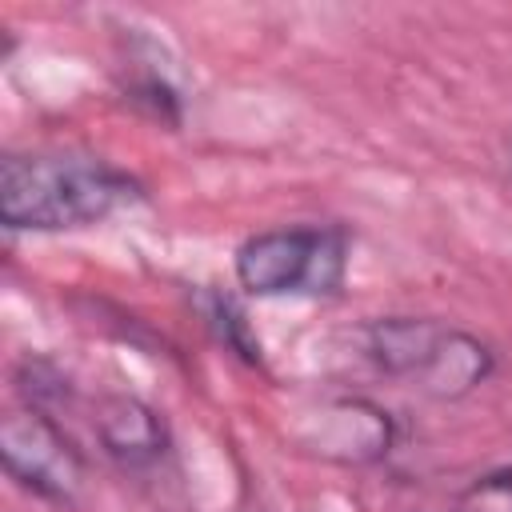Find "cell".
I'll return each instance as SVG.
<instances>
[{"label": "cell", "mask_w": 512, "mask_h": 512, "mask_svg": "<svg viewBox=\"0 0 512 512\" xmlns=\"http://www.w3.org/2000/svg\"><path fill=\"white\" fill-rule=\"evenodd\" d=\"M16 380H20V392L28 396V408H40V412H48L68 396V376H60L48 360H24Z\"/></svg>", "instance_id": "obj_8"}, {"label": "cell", "mask_w": 512, "mask_h": 512, "mask_svg": "<svg viewBox=\"0 0 512 512\" xmlns=\"http://www.w3.org/2000/svg\"><path fill=\"white\" fill-rule=\"evenodd\" d=\"M364 356L392 380H408L424 396L460 400L492 372V348L472 332L428 316H384L364 328Z\"/></svg>", "instance_id": "obj_2"}, {"label": "cell", "mask_w": 512, "mask_h": 512, "mask_svg": "<svg viewBox=\"0 0 512 512\" xmlns=\"http://www.w3.org/2000/svg\"><path fill=\"white\" fill-rule=\"evenodd\" d=\"M392 436V416L364 396H328L288 420V440L328 464H376L388 456Z\"/></svg>", "instance_id": "obj_5"}, {"label": "cell", "mask_w": 512, "mask_h": 512, "mask_svg": "<svg viewBox=\"0 0 512 512\" xmlns=\"http://www.w3.org/2000/svg\"><path fill=\"white\" fill-rule=\"evenodd\" d=\"M452 512H512V464L492 468L460 488Z\"/></svg>", "instance_id": "obj_7"}, {"label": "cell", "mask_w": 512, "mask_h": 512, "mask_svg": "<svg viewBox=\"0 0 512 512\" xmlns=\"http://www.w3.org/2000/svg\"><path fill=\"white\" fill-rule=\"evenodd\" d=\"M128 100H132L140 112H148L152 120H164V124H176V120H180L176 92H172V84L160 80V76H140V80H132V84H128Z\"/></svg>", "instance_id": "obj_9"}, {"label": "cell", "mask_w": 512, "mask_h": 512, "mask_svg": "<svg viewBox=\"0 0 512 512\" xmlns=\"http://www.w3.org/2000/svg\"><path fill=\"white\" fill-rule=\"evenodd\" d=\"M92 428H96L100 448L124 468L156 464L168 452L164 416L152 404H144L140 396H128V392H104L92 408Z\"/></svg>", "instance_id": "obj_6"}, {"label": "cell", "mask_w": 512, "mask_h": 512, "mask_svg": "<svg viewBox=\"0 0 512 512\" xmlns=\"http://www.w3.org/2000/svg\"><path fill=\"white\" fill-rule=\"evenodd\" d=\"M140 200V184L76 152H8L0 160V220L12 232L88 228Z\"/></svg>", "instance_id": "obj_1"}, {"label": "cell", "mask_w": 512, "mask_h": 512, "mask_svg": "<svg viewBox=\"0 0 512 512\" xmlns=\"http://www.w3.org/2000/svg\"><path fill=\"white\" fill-rule=\"evenodd\" d=\"M0 460L20 488L56 504L72 500L84 480V456L40 408H16L0 420Z\"/></svg>", "instance_id": "obj_4"}, {"label": "cell", "mask_w": 512, "mask_h": 512, "mask_svg": "<svg viewBox=\"0 0 512 512\" xmlns=\"http://www.w3.org/2000/svg\"><path fill=\"white\" fill-rule=\"evenodd\" d=\"M348 272V236L332 224L264 228L236 248L248 296H332Z\"/></svg>", "instance_id": "obj_3"}]
</instances>
